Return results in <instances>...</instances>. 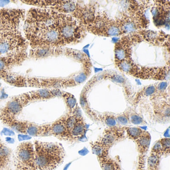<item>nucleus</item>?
Segmentation results:
<instances>
[{
    "instance_id": "nucleus-28",
    "label": "nucleus",
    "mask_w": 170,
    "mask_h": 170,
    "mask_svg": "<svg viewBox=\"0 0 170 170\" xmlns=\"http://www.w3.org/2000/svg\"><path fill=\"white\" fill-rule=\"evenodd\" d=\"M130 120H131V122L134 124H140L143 122L142 118L136 115H133L130 118Z\"/></svg>"
},
{
    "instance_id": "nucleus-16",
    "label": "nucleus",
    "mask_w": 170,
    "mask_h": 170,
    "mask_svg": "<svg viewBox=\"0 0 170 170\" xmlns=\"http://www.w3.org/2000/svg\"><path fill=\"white\" fill-rule=\"evenodd\" d=\"M77 122V119L74 116L66 117L65 126L68 132V137L69 136V135H70V132Z\"/></svg>"
},
{
    "instance_id": "nucleus-21",
    "label": "nucleus",
    "mask_w": 170,
    "mask_h": 170,
    "mask_svg": "<svg viewBox=\"0 0 170 170\" xmlns=\"http://www.w3.org/2000/svg\"><path fill=\"white\" fill-rule=\"evenodd\" d=\"M120 30L116 26L112 25L107 30V35L109 36H117L120 34Z\"/></svg>"
},
{
    "instance_id": "nucleus-33",
    "label": "nucleus",
    "mask_w": 170,
    "mask_h": 170,
    "mask_svg": "<svg viewBox=\"0 0 170 170\" xmlns=\"http://www.w3.org/2000/svg\"><path fill=\"white\" fill-rule=\"evenodd\" d=\"M155 91V87L153 86H151L148 87L146 89L145 91V94L146 96H149L152 94H153Z\"/></svg>"
},
{
    "instance_id": "nucleus-3",
    "label": "nucleus",
    "mask_w": 170,
    "mask_h": 170,
    "mask_svg": "<svg viewBox=\"0 0 170 170\" xmlns=\"http://www.w3.org/2000/svg\"><path fill=\"white\" fill-rule=\"evenodd\" d=\"M34 145L39 170H55L63 162L65 154L60 144L35 140Z\"/></svg>"
},
{
    "instance_id": "nucleus-27",
    "label": "nucleus",
    "mask_w": 170,
    "mask_h": 170,
    "mask_svg": "<svg viewBox=\"0 0 170 170\" xmlns=\"http://www.w3.org/2000/svg\"><path fill=\"white\" fill-rule=\"evenodd\" d=\"M158 36V34L155 31H148L146 32L145 37L146 39L149 40H153L156 39Z\"/></svg>"
},
{
    "instance_id": "nucleus-20",
    "label": "nucleus",
    "mask_w": 170,
    "mask_h": 170,
    "mask_svg": "<svg viewBox=\"0 0 170 170\" xmlns=\"http://www.w3.org/2000/svg\"><path fill=\"white\" fill-rule=\"evenodd\" d=\"M127 53L125 49L122 48H118L115 50L116 59L118 60H123L126 57Z\"/></svg>"
},
{
    "instance_id": "nucleus-24",
    "label": "nucleus",
    "mask_w": 170,
    "mask_h": 170,
    "mask_svg": "<svg viewBox=\"0 0 170 170\" xmlns=\"http://www.w3.org/2000/svg\"><path fill=\"white\" fill-rule=\"evenodd\" d=\"M114 141V137L113 135L108 134L104 137L103 139V144L104 145L109 146L111 145Z\"/></svg>"
},
{
    "instance_id": "nucleus-30",
    "label": "nucleus",
    "mask_w": 170,
    "mask_h": 170,
    "mask_svg": "<svg viewBox=\"0 0 170 170\" xmlns=\"http://www.w3.org/2000/svg\"><path fill=\"white\" fill-rule=\"evenodd\" d=\"M106 124L107 125L110 127H113L114 126L116 125V121L114 119V118L112 117H108L106 119Z\"/></svg>"
},
{
    "instance_id": "nucleus-14",
    "label": "nucleus",
    "mask_w": 170,
    "mask_h": 170,
    "mask_svg": "<svg viewBox=\"0 0 170 170\" xmlns=\"http://www.w3.org/2000/svg\"><path fill=\"white\" fill-rule=\"evenodd\" d=\"M85 130V126L82 122H77L72 129L70 135L73 136H79L83 134Z\"/></svg>"
},
{
    "instance_id": "nucleus-18",
    "label": "nucleus",
    "mask_w": 170,
    "mask_h": 170,
    "mask_svg": "<svg viewBox=\"0 0 170 170\" xmlns=\"http://www.w3.org/2000/svg\"><path fill=\"white\" fill-rule=\"evenodd\" d=\"M122 29L125 33H131L135 31L136 29V26L134 22L131 21H127L126 22L124 23L122 25Z\"/></svg>"
},
{
    "instance_id": "nucleus-32",
    "label": "nucleus",
    "mask_w": 170,
    "mask_h": 170,
    "mask_svg": "<svg viewBox=\"0 0 170 170\" xmlns=\"http://www.w3.org/2000/svg\"><path fill=\"white\" fill-rule=\"evenodd\" d=\"M111 79L113 81L116 82L117 83H123L124 82V79L123 77L120 76V75H114L112 77Z\"/></svg>"
},
{
    "instance_id": "nucleus-2",
    "label": "nucleus",
    "mask_w": 170,
    "mask_h": 170,
    "mask_svg": "<svg viewBox=\"0 0 170 170\" xmlns=\"http://www.w3.org/2000/svg\"><path fill=\"white\" fill-rule=\"evenodd\" d=\"M21 22L0 18V58L27 55L29 44L20 30Z\"/></svg>"
},
{
    "instance_id": "nucleus-11",
    "label": "nucleus",
    "mask_w": 170,
    "mask_h": 170,
    "mask_svg": "<svg viewBox=\"0 0 170 170\" xmlns=\"http://www.w3.org/2000/svg\"><path fill=\"white\" fill-rule=\"evenodd\" d=\"M59 51L57 48H42L31 49L30 57L35 59H44L49 56H53Z\"/></svg>"
},
{
    "instance_id": "nucleus-10",
    "label": "nucleus",
    "mask_w": 170,
    "mask_h": 170,
    "mask_svg": "<svg viewBox=\"0 0 170 170\" xmlns=\"http://www.w3.org/2000/svg\"><path fill=\"white\" fill-rule=\"evenodd\" d=\"M66 117H62L52 123L49 124V135L56 137L66 138L68 137L65 126Z\"/></svg>"
},
{
    "instance_id": "nucleus-19",
    "label": "nucleus",
    "mask_w": 170,
    "mask_h": 170,
    "mask_svg": "<svg viewBox=\"0 0 170 170\" xmlns=\"http://www.w3.org/2000/svg\"><path fill=\"white\" fill-rule=\"evenodd\" d=\"M160 142L162 148V154L169 155L170 153V139L164 138L160 141Z\"/></svg>"
},
{
    "instance_id": "nucleus-22",
    "label": "nucleus",
    "mask_w": 170,
    "mask_h": 170,
    "mask_svg": "<svg viewBox=\"0 0 170 170\" xmlns=\"http://www.w3.org/2000/svg\"><path fill=\"white\" fill-rule=\"evenodd\" d=\"M119 68L121 70L126 73H128L132 69V65L129 62L123 61L119 64Z\"/></svg>"
},
{
    "instance_id": "nucleus-23",
    "label": "nucleus",
    "mask_w": 170,
    "mask_h": 170,
    "mask_svg": "<svg viewBox=\"0 0 170 170\" xmlns=\"http://www.w3.org/2000/svg\"><path fill=\"white\" fill-rule=\"evenodd\" d=\"M82 18L86 21H89V22L90 21L91 22L94 20V15L93 13L91 10H85L83 13Z\"/></svg>"
},
{
    "instance_id": "nucleus-5",
    "label": "nucleus",
    "mask_w": 170,
    "mask_h": 170,
    "mask_svg": "<svg viewBox=\"0 0 170 170\" xmlns=\"http://www.w3.org/2000/svg\"><path fill=\"white\" fill-rule=\"evenodd\" d=\"M30 102L27 92L14 97L0 110V120L6 125L16 119L23 108Z\"/></svg>"
},
{
    "instance_id": "nucleus-29",
    "label": "nucleus",
    "mask_w": 170,
    "mask_h": 170,
    "mask_svg": "<svg viewBox=\"0 0 170 170\" xmlns=\"http://www.w3.org/2000/svg\"><path fill=\"white\" fill-rule=\"evenodd\" d=\"M86 75L85 73H81V74L77 75L75 78V81L77 83H81L85 81V80L86 79Z\"/></svg>"
},
{
    "instance_id": "nucleus-26",
    "label": "nucleus",
    "mask_w": 170,
    "mask_h": 170,
    "mask_svg": "<svg viewBox=\"0 0 170 170\" xmlns=\"http://www.w3.org/2000/svg\"><path fill=\"white\" fill-rule=\"evenodd\" d=\"M94 27L97 30H101L104 29L105 27V23L103 20L101 19H98L95 21Z\"/></svg>"
},
{
    "instance_id": "nucleus-12",
    "label": "nucleus",
    "mask_w": 170,
    "mask_h": 170,
    "mask_svg": "<svg viewBox=\"0 0 170 170\" xmlns=\"http://www.w3.org/2000/svg\"><path fill=\"white\" fill-rule=\"evenodd\" d=\"M161 156L160 155L151 152L147 160L148 169L153 170H158Z\"/></svg>"
},
{
    "instance_id": "nucleus-8",
    "label": "nucleus",
    "mask_w": 170,
    "mask_h": 170,
    "mask_svg": "<svg viewBox=\"0 0 170 170\" xmlns=\"http://www.w3.org/2000/svg\"><path fill=\"white\" fill-rule=\"evenodd\" d=\"M30 102L44 100L61 96L62 93L58 89H39L27 92Z\"/></svg>"
},
{
    "instance_id": "nucleus-6",
    "label": "nucleus",
    "mask_w": 170,
    "mask_h": 170,
    "mask_svg": "<svg viewBox=\"0 0 170 170\" xmlns=\"http://www.w3.org/2000/svg\"><path fill=\"white\" fill-rule=\"evenodd\" d=\"M17 132L33 137H44L49 135V124L40 125L35 122L14 120L6 124Z\"/></svg>"
},
{
    "instance_id": "nucleus-9",
    "label": "nucleus",
    "mask_w": 170,
    "mask_h": 170,
    "mask_svg": "<svg viewBox=\"0 0 170 170\" xmlns=\"http://www.w3.org/2000/svg\"><path fill=\"white\" fill-rule=\"evenodd\" d=\"M13 160V152L9 147L0 141V170H10Z\"/></svg>"
},
{
    "instance_id": "nucleus-25",
    "label": "nucleus",
    "mask_w": 170,
    "mask_h": 170,
    "mask_svg": "<svg viewBox=\"0 0 170 170\" xmlns=\"http://www.w3.org/2000/svg\"><path fill=\"white\" fill-rule=\"evenodd\" d=\"M155 153L162 155V148L160 144V141L158 142L155 144L153 147L152 148V152Z\"/></svg>"
},
{
    "instance_id": "nucleus-7",
    "label": "nucleus",
    "mask_w": 170,
    "mask_h": 170,
    "mask_svg": "<svg viewBox=\"0 0 170 170\" xmlns=\"http://www.w3.org/2000/svg\"><path fill=\"white\" fill-rule=\"evenodd\" d=\"M60 34L64 44L72 42L77 35V26L71 17L63 14L60 25Z\"/></svg>"
},
{
    "instance_id": "nucleus-15",
    "label": "nucleus",
    "mask_w": 170,
    "mask_h": 170,
    "mask_svg": "<svg viewBox=\"0 0 170 170\" xmlns=\"http://www.w3.org/2000/svg\"><path fill=\"white\" fill-rule=\"evenodd\" d=\"M127 132L129 137L135 140L139 139L144 134L140 128L137 127L129 128L127 130Z\"/></svg>"
},
{
    "instance_id": "nucleus-17",
    "label": "nucleus",
    "mask_w": 170,
    "mask_h": 170,
    "mask_svg": "<svg viewBox=\"0 0 170 170\" xmlns=\"http://www.w3.org/2000/svg\"><path fill=\"white\" fill-rule=\"evenodd\" d=\"M62 96L65 99V102L68 106L70 109H73L74 108L75 105L77 104V101L73 95L69 94H62Z\"/></svg>"
},
{
    "instance_id": "nucleus-13",
    "label": "nucleus",
    "mask_w": 170,
    "mask_h": 170,
    "mask_svg": "<svg viewBox=\"0 0 170 170\" xmlns=\"http://www.w3.org/2000/svg\"><path fill=\"white\" fill-rule=\"evenodd\" d=\"M138 145L139 146V149L140 153L143 154L147 151L149 146L150 143V137L149 135L146 134H143L141 137L137 139Z\"/></svg>"
},
{
    "instance_id": "nucleus-4",
    "label": "nucleus",
    "mask_w": 170,
    "mask_h": 170,
    "mask_svg": "<svg viewBox=\"0 0 170 170\" xmlns=\"http://www.w3.org/2000/svg\"><path fill=\"white\" fill-rule=\"evenodd\" d=\"M13 164L16 170H39L34 143L25 141L19 144L14 154Z\"/></svg>"
},
{
    "instance_id": "nucleus-35",
    "label": "nucleus",
    "mask_w": 170,
    "mask_h": 170,
    "mask_svg": "<svg viewBox=\"0 0 170 170\" xmlns=\"http://www.w3.org/2000/svg\"><path fill=\"white\" fill-rule=\"evenodd\" d=\"M74 57L77 59L79 60H82L83 58V54H82L81 52H77V53L74 54Z\"/></svg>"
},
{
    "instance_id": "nucleus-31",
    "label": "nucleus",
    "mask_w": 170,
    "mask_h": 170,
    "mask_svg": "<svg viewBox=\"0 0 170 170\" xmlns=\"http://www.w3.org/2000/svg\"><path fill=\"white\" fill-rule=\"evenodd\" d=\"M117 121L121 125H126L128 123V120L127 118L124 116H120L117 118Z\"/></svg>"
},
{
    "instance_id": "nucleus-36",
    "label": "nucleus",
    "mask_w": 170,
    "mask_h": 170,
    "mask_svg": "<svg viewBox=\"0 0 170 170\" xmlns=\"http://www.w3.org/2000/svg\"><path fill=\"white\" fill-rule=\"evenodd\" d=\"M0 141H1V138H0Z\"/></svg>"
},
{
    "instance_id": "nucleus-1",
    "label": "nucleus",
    "mask_w": 170,
    "mask_h": 170,
    "mask_svg": "<svg viewBox=\"0 0 170 170\" xmlns=\"http://www.w3.org/2000/svg\"><path fill=\"white\" fill-rule=\"evenodd\" d=\"M63 14L49 8H33L25 16V38L31 49L57 48L64 44L60 34Z\"/></svg>"
},
{
    "instance_id": "nucleus-34",
    "label": "nucleus",
    "mask_w": 170,
    "mask_h": 170,
    "mask_svg": "<svg viewBox=\"0 0 170 170\" xmlns=\"http://www.w3.org/2000/svg\"><path fill=\"white\" fill-rule=\"evenodd\" d=\"M167 83L165 82H162L159 84L158 86L159 89L161 90V91H163L164 90L166 89L167 87Z\"/></svg>"
}]
</instances>
